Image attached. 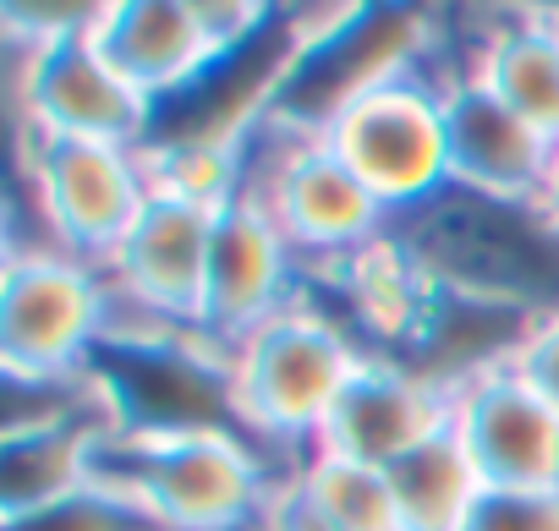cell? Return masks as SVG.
Listing matches in <instances>:
<instances>
[{"instance_id": "obj_6", "label": "cell", "mask_w": 559, "mask_h": 531, "mask_svg": "<svg viewBox=\"0 0 559 531\" xmlns=\"http://www.w3.org/2000/svg\"><path fill=\"white\" fill-rule=\"evenodd\" d=\"M17 176L39 203V225L50 246L78 263H94V269H110V257L121 252L127 230L148 203L143 154L127 143L23 132Z\"/></svg>"}, {"instance_id": "obj_28", "label": "cell", "mask_w": 559, "mask_h": 531, "mask_svg": "<svg viewBox=\"0 0 559 531\" xmlns=\"http://www.w3.org/2000/svg\"><path fill=\"white\" fill-rule=\"evenodd\" d=\"M247 531H269V526H247Z\"/></svg>"}, {"instance_id": "obj_11", "label": "cell", "mask_w": 559, "mask_h": 531, "mask_svg": "<svg viewBox=\"0 0 559 531\" xmlns=\"http://www.w3.org/2000/svg\"><path fill=\"white\" fill-rule=\"evenodd\" d=\"M99 34V28H94ZM94 34L23 45V77H17V116L34 137H94V143H127L138 148L148 132V99L110 67Z\"/></svg>"}, {"instance_id": "obj_15", "label": "cell", "mask_w": 559, "mask_h": 531, "mask_svg": "<svg viewBox=\"0 0 559 531\" xmlns=\"http://www.w3.org/2000/svg\"><path fill=\"white\" fill-rule=\"evenodd\" d=\"M532 329H537V318L521 313V307H499V302L433 286V302H428L417 335L406 340V351L395 362L455 400L472 384L515 367V357L532 340Z\"/></svg>"}, {"instance_id": "obj_27", "label": "cell", "mask_w": 559, "mask_h": 531, "mask_svg": "<svg viewBox=\"0 0 559 531\" xmlns=\"http://www.w3.org/2000/svg\"><path fill=\"white\" fill-rule=\"evenodd\" d=\"M543 214L559 225V143H554V159H548V176H543V192H537Z\"/></svg>"}, {"instance_id": "obj_25", "label": "cell", "mask_w": 559, "mask_h": 531, "mask_svg": "<svg viewBox=\"0 0 559 531\" xmlns=\"http://www.w3.org/2000/svg\"><path fill=\"white\" fill-rule=\"evenodd\" d=\"M526 389H537L554 411H559V313L554 318H537V329H532V340L521 346V357H515V367H510Z\"/></svg>"}, {"instance_id": "obj_26", "label": "cell", "mask_w": 559, "mask_h": 531, "mask_svg": "<svg viewBox=\"0 0 559 531\" xmlns=\"http://www.w3.org/2000/svg\"><path fill=\"white\" fill-rule=\"evenodd\" d=\"M263 526L269 531H346V526H335L297 482H286L274 493V504H269V515H263Z\"/></svg>"}, {"instance_id": "obj_2", "label": "cell", "mask_w": 559, "mask_h": 531, "mask_svg": "<svg viewBox=\"0 0 559 531\" xmlns=\"http://www.w3.org/2000/svg\"><path fill=\"white\" fill-rule=\"evenodd\" d=\"M83 378L99 389V406L110 411L116 433L132 438H176V433H230L258 444L269 460H280L252 422L241 417L230 357L209 346L198 329H170V324H110L88 362ZM286 466V460H280ZM297 476V466H286Z\"/></svg>"}, {"instance_id": "obj_19", "label": "cell", "mask_w": 559, "mask_h": 531, "mask_svg": "<svg viewBox=\"0 0 559 531\" xmlns=\"http://www.w3.org/2000/svg\"><path fill=\"white\" fill-rule=\"evenodd\" d=\"M110 411H78L61 422L0 433V520L45 509L94 482V455L110 433Z\"/></svg>"}, {"instance_id": "obj_1", "label": "cell", "mask_w": 559, "mask_h": 531, "mask_svg": "<svg viewBox=\"0 0 559 531\" xmlns=\"http://www.w3.org/2000/svg\"><path fill=\"white\" fill-rule=\"evenodd\" d=\"M390 236L444 291H466L532 318L559 313V225L537 197H488L444 186L423 208L390 219Z\"/></svg>"}, {"instance_id": "obj_23", "label": "cell", "mask_w": 559, "mask_h": 531, "mask_svg": "<svg viewBox=\"0 0 559 531\" xmlns=\"http://www.w3.org/2000/svg\"><path fill=\"white\" fill-rule=\"evenodd\" d=\"M0 531H159V520L143 504L88 482V487H78V493H67V498H56L45 509L0 520Z\"/></svg>"}, {"instance_id": "obj_24", "label": "cell", "mask_w": 559, "mask_h": 531, "mask_svg": "<svg viewBox=\"0 0 559 531\" xmlns=\"http://www.w3.org/2000/svg\"><path fill=\"white\" fill-rule=\"evenodd\" d=\"M466 531H559V487H488Z\"/></svg>"}, {"instance_id": "obj_14", "label": "cell", "mask_w": 559, "mask_h": 531, "mask_svg": "<svg viewBox=\"0 0 559 531\" xmlns=\"http://www.w3.org/2000/svg\"><path fill=\"white\" fill-rule=\"evenodd\" d=\"M450 427L483 487H559V411L510 367L455 395Z\"/></svg>"}, {"instance_id": "obj_8", "label": "cell", "mask_w": 559, "mask_h": 531, "mask_svg": "<svg viewBox=\"0 0 559 531\" xmlns=\"http://www.w3.org/2000/svg\"><path fill=\"white\" fill-rule=\"evenodd\" d=\"M324 143L335 159L379 197L390 219L423 208L450 186V126H444V88L412 77L384 83L379 94L357 99Z\"/></svg>"}, {"instance_id": "obj_3", "label": "cell", "mask_w": 559, "mask_h": 531, "mask_svg": "<svg viewBox=\"0 0 559 531\" xmlns=\"http://www.w3.org/2000/svg\"><path fill=\"white\" fill-rule=\"evenodd\" d=\"M94 482L143 504L159 531H247L263 526L292 471L230 433L132 438L110 427L94 455Z\"/></svg>"}, {"instance_id": "obj_7", "label": "cell", "mask_w": 559, "mask_h": 531, "mask_svg": "<svg viewBox=\"0 0 559 531\" xmlns=\"http://www.w3.org/2000/svg\"><path fill=\"white\" fill-rule=\"evenodd\" d=\"M110 329V280L67 252H7L0 280V373L67 378L83 373L94 340Z\"/></svg>"}, {"instance_id": "obj_4", "label": "cell", "mask_w": 559, "mask_h": 531, "mask_svg": "<svg viewBox=\"0 0 559 531\" xmlns=\"http://www.w3.org/2000/svg\"><path fill=\"white\" fill-rule=\"evenodd\" d=\"M225 357H230L241 417L297 471L319 449V433H324L341 389L368 362V351L352 340V329L335 313L297 302V297H292V307L263 318L247 340H236Z\"/></svg>"}, {"instance_id": "obj_16", "label": "cell", "mask_w": 559, "mask_h": 531, "mask_svg": "<svg viewBox=\"0 0 559 531\" xmlns=\"http://www.w3.org/2000/svg\"><path fill=\"white\" fill-rule=\"evenodd\" d=\"M308 269L335 291L341 302V324L352 329V340L368 351V357H401L406 340L417 335L428 302H433V280L423 275V263L390 236H373L362 241L357 252L346 257H330V263H308Z\"/></svg>"}, {"instance_id": "obj_18", "label": "cell", "mask_w": 559, "mask_h": 531, "mask_svg": "<svg viewBox=\"0 0 559 531\" xmlns=\"http://www.w3.org/2000/svg\"><path fill=\"white\" fill-rule=\"evenodd\" d=\"M94 39L148 105L187 88L225 50L203 17V0H110Z\"/></svg>"}, {"instance_id": "obj_20", "label": "cell", "mask_w": 559, "mask_h": 531, "mask_svg": "<svg viewBox=\"0 0 559 531\" xmlns=\"http://www.w3.org/2000/svg\"><path fill=\"white\" fill-rule=\"evenodd\" d=\"M472 77L510 105L521 121H532L543 137L559 143V17H521L510 28H499L483 45V61L472 67Z\"/></svg>"}, {"instance_id": "obj_13", "label": "cell", "mask_w": 559, "mask_h": 531, "mask_svg": "<svg viewBox=\"0 0 559 531\" xmlns=\"http://www.w3.org/2000/svg\"><path fill=\"white\" fill-rule=\"evenodd\" d=\"M450 422H455V400L444 389H433L428 378H417L412 367L390 357H368L341 389L319 433V449L341 460H362V466H395L401 455H412Z\"/></svg>"}, {"instance_id": "obj_10", "label": "cell", "mask_w": 559, "mask_h": 531, "mask_svg": "<svg viewBox=\"0 0 559 531\" xmlns=\"http://www.w3.org/2000/svg\"><path fill=\"white\" fill-rule=\"evenodd\" d=\"M219 208L176 192H148L138 225L110 257V324H170L198 329L209 246Z\"/></svg>"}, {"instance_id": "obj_5", "label": "cell", "mask_w": 559, "mask_h": 531, "mask_svg": "<svg viewBox=\"0 0 559 531\" xmlns=\"http://www.w3.org/2000/svg\"><path fill=\"white\" fill-rule=\"evenodd\" d=\"M428 17L412 7H335L308 12V39L269 99V126L292 137H324L357 99L417 72Z\"/></svg>"}, {"instance_id": "obj_22", "label": "cell", "mask_w": 559, "mask_h": 531, "mask_svg": "<svg viewBox=\"0 0 559 531\" xmlns=\"http://www.w3.org/2000/svg\"><path fill=\"white\" fill-rule=\"evenodd\" d=\"M292 482L346 531H406L384 466H362V460H341V455L313 449Z\"/></svg>"}, {"instance_id": "obj_17", "label": "cell", "mask_w": 559, "mask_h": 531, "mask_svg": "<svg viewBox=\"0 0 559 531\" xmlns=\"http://www.w3.org/2000/svg\"><path fill=\"white\" fill-rule=\"evenodd\" d=\"M444 126H450V181L488 192V197H537L554 137L499 105L472 72L444 88Z\"/></svg>"}, {"instance_id": "obj_9", "label": "cell", "mask_w": 559, "mask_h": 531, "mask_svg": "<svg viewBox=\"0 0 559 531\" xmlns=\"http://www.w3.org/2000/svg\"><path fill=\"white\" fill-rule=\"evenodd\" d=\"M236 192L258 197L274 214L280 236L292 241L302 269L308 263H330V257L357 252L362 241L384 236V225H390L379 197L335 159V148L324 137L280 132V148L263 154V170L241 165V186Z\"/></svg>"}, {"instance_id": "obj_21", "label": "cell", "mask_w": 559, "mask_h": 531, "mask_svg": "<svg viewBox=\"0 0 559 531\" xmlns=\"http://www.w3.org/2000/svg\"><path fill=\"white\" fill-rule=\"evenodd\" d=\"M384 471H390L406 531H466L477 498L488 493L472 455H466V444L455 438V427L433 433L428 444H417L412 455H401Z\"/></svg>"}, {"instance_id": "obj_12", "label": "cell", "mask_w": 559, "mask_h": 531, "mask_svg": "<svg viewBox=\"0 0 559 531\" xmlns=\"http://www.w3.org/2000/svg\"><path fill=\"white\" fill-rule=\"evenodd\" d=\"M297 252L280 236L274 214L236 192L219 208L214 246H209V280H203V307H198V335L219 351L247 340L263 318L292 307V280H297Z\"/></svg>"}]
</instances>
